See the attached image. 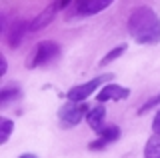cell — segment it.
Here are the masks:
<instances>
[{
    "mask_svg": "<svg viewBox=\"0 0 160 158\" xmlns=\"http://www.w3.org/2000/svg\"><path fill=\"white\" fill-rule=\"evenodd\" d=\"M128 34L134 42L150 46L160 42V16L150 6H136L128 16Z\"/></svg>",
    "mask_w": 160,
    "mask_h": 158,
    "instance_id": "obj_1",
    "label": "cell"
},
{
    "mask_svg": "<svg viewBox=\"0 0 160 158\" xmlns=\"http://www.w3.org/2000/svg\"><path fill=\"white\" fill-rule=\"evenodd\" d=\"M60 54H62V50H60V44L54 42V40H42L40 44H36V50H34V54H30L28 62H26V68H38V66H46V64L54 62L60 58Z\"/></svg>",
    "mask_w": 160,
    "mask_h": 158,
    "instance_id": "obj_2",
    "label": "cell"
},
{
    "mask_svg": "<svg viewBox=\"0 0 160 158\" xmlns=\"http://www.w3.org/2000/svg\"><path fill=\"white\" fill-rule=\"evenodd\" d=\"M90 112V108L86 102H66L64 106H60L58 110V120L62 128H74L76 124H80L82 118H86V114Z\"/></svg>",
    "mask_w": 160,
    "mask_h": 158,
    "instance_id": "obj_3",
    "label": "cell"
},
{
    "mask_svg": "<svg viewBox=\"0 0 160 158\" xmlns=\"http://www.w3.org/2000/svg\"><path fill=\"white\" fill-rule=\"evenodd\" d=\"M110 78H114L112 74H102V76H96V78H92V80L84 82V84L72 86L66 92V98H68V100H72V102H84L90 94H94V92H96L102 84H106Z\"/></svg>",
    "mask_w": 160,
    "mask_h": 158,
    "instance_id": "obj_4",
    "label": "cell"
},
{
    "mask_svg": "<svg viewBox=\"0 0 160 158\" xmlns=\"http://www.w3.org/2000/svg\"><path fill=\"white\" fill-rule=\"evenodd\" d=\"M114 0H74V12L80 16H94L106 10Z\"/></svg>",
    "mask_w": 160,
    "mask_h": 158,
    "instance_id": "obj_5",
    "label": "cell"
},
{
    "mask_svg": "<svg viewBox=\"0 0 160 158\" xmlns=\"http://www.w3.org/2000/svg\"><path fill=\"white\" fill-rule=\"evenodd\" d=\"M26 32H30V22H26L24 18H18V20L12 22L10 30L6 32V40L10 44V48H18L22 38L26 36Z\"/></svg>",
    "mask_w": 160,
    "mask_h": 158,
    "instance_id": "obj_6",
    "label": "cell"
},
{
    "mask_svg": "<svg viewBox=\"0 0 160 158\" xmlns=\"http://www.w3.org/2000/svg\"><path fill=\"white\" fill-rule=\"evenodd\" d=\"M130 96V90L128 88H124V86H120V84H106L102 88V90L96 94V100L100 102V104H104V102H108V100H124V98H128Z\"/></svg>",
    "mask_w": 160,
    "mask_h": 158,
    "instance_id": "obj_7",
    "label": "cell"
},
{
    "mask_svg": "<svg viewBox=\"0 0 160 158\" xmlns=\"http://www.w3.org/2000/svg\"><path fill=\"white\" fill-rule=\"evenodd\" d=\"M56 12H58V6H56V2H52L50 6L44 8L40 14H36V18L30 22V32H38V30H42V28H46L48 24L54 20Z\"/></svg>",
    "mask_w": 160,
    "mask_h": 158,
    "instance_id": "obj_8",
    "label": "cell"
},
{
    "mask_svg": "<svg viewBox=\"0 0 160 158\" xmlns=\"http://www.w3.org/2000/svg\"><path fill=\"white\" fill-rule=\"evenodd\" d=\"M104 118H106V108H104L102 104H98V106H94L92 110L86 114V122H88V126L98 134V132L106 126V124H104Z\"/></svg>",
    "mask_w": 160,
    "mask_h": 158,
    "instance_id": "obj_9",
    "label": "cell"
},
{
    "mask_svg": "<svg viewBox=\"0 0 160 158\" xmlns=\"http://www.w3.org/2000/svg\"><path fill=\"white\" fill-rule=\"evenodd\" d=\"M22 98V90L18 86H4L0 90V108H6L10 102H16Z\"/></svg>",
    "mask_w": 160,
    "mask_h": 158,
    "instance_id": "obj_10",
    "label": "cell"
},
{
    "mask_svg": "<svg viewBox=\"0 0 160 158\" xmlns=\"http://www.w3.org/2000/svg\"><path fill=\"white\" fill-rule=\"evenodd\" d=\"M144 158H160V134H152L144 146Z\"/></svg>",
    "mask_w": 160,
    "mask_h": 158,
    "instance_id": "obj_11",
    "label": "cell"
},
{
    "mask_svg": "<svg viewBox=\"0 0 160 158\" xmlns=\"http://www.w3.org/2000/svg\"><path fill=\"white\" fill-rule=\"evenodd\" d=\"M98 136L102 138V140H106L108 144H110V142H116L118 138H120V128L116 124H106L102 130L98 132Z\"/></svg>",
    "mask_w": 160,
    "mask_h": 158,
    "instance_id": "obj_12",
    "label": "cell"
},
{
    "mask_svg": "<svg viewBox=\"0 0 160 158\" xmlns=\"http://www.w3.org/2000/svg\"><path fill=\"white\" fill-rule=\"evenodd\" d=\"M126 48H128L126 44H118V46H114L112 50H110V52L106 54V56H104L102 60H100V66H108L110 62H114L116 58H120V56H122L124 52H126Z\"/></svg>",
    "mask_w": 160,
    "mask_h": 158,
    "instance_id": "obj_13",
    "label": "cell"
},
{
    "mask_svg": "<svg viewBox=\"0 0 160 158\" xmlns=\"http://www.w3.org/2000/svg\"><path fill=\"white\" fill-rule=\"evenodd\" d=\"M0 130H2V134H0V144H4V142H8L10 134H12V130H14V122L10 120V118L2 116L0 118Z\"/></svg>",
    "mask_w": 160,
    "mask_h": 158,
    "instance_id": "obj_14",
    "label": "cell"
},
{
    "mask_svg": "<svg viewBox=\"0 0 160 158\" xmlns=\"http://www.w3.org/2000/svg\"><path fill=\"white\" fill-rule=\"evenodd\" d=\"M152 108H160V92H158V94H154L152 98H148V100L138 108V116L146 114V112H148V110H152Z\"/></svg>",
    "mask_w": 160,
    "mask_h": 158,
    "instance_id": "obj_15",
    "label": "cell"
},
{
    "mask_svg": "<svg viewBox=\"0 0 160 158\" xmlns=\"http://www.w3.org/2000/svg\"><path fill=\"white\" fill-rule=\"evenodd\" d=\"M106 146H108V142H106V140H102V138L98 136L96 140H92V142L88 144V150H92V152H94V150H102V148H106Z\"/></svg>",
    "mask_w": 160,
    "mask_h": 158,
    "instance_id": "obj_16",
    "label": "cell"
},
{
    "mask_svg": "<svg viewBox=\"0 0 160 158\" xmlns=\"http://www.w3.org/2000/svg\"><path fill=\"white\" fill-rule=\"evenodd\" d=\"M152 130H154V134H160V108L156 110V116L152 120Z\"/></svg>",
    "mask_w": 160,
    "mask_h": 158,
    "instance_id": "obj_17",
    "label": "cell"
},
{
    "mask_svg": "<svg viewBox=\"0 0 160 158\" xmlns=\"http://www.w3.org/2000/svg\"><path fill=\"white\" fill-rule=\"evenodd\" d=\"M56 2V6H58V10H64V8L70 4V0H54Z\"/></svg>",
    "mask_w": 160,
    "mask_h": 158,
    "instance_id": "obj_18",
    "label": "cell"
},
{
    "mask_svg": "<svg viewBox=\"0 0 160 158\" xmlns=\"http://www.w3.org/2000/svg\"><path fill=\"white\" fill-rule=\"evenodd\" d=\"M0 62H2V70H0V74L4 76V74H6V68H8V64H6V58H4V56H0Z\"/></svg>",
    "mask_w": 160,
    "mask_h": 158,
    "instance_id": "obj_19",
    "label": "cell"
},
{
    "mask_svg": "<svg viewBox=\"0 0 160 158\" xmlns=\"http://www.w3.org/2000/svg\"><path fill=\"white\" fill-rule=\"evenodd\" d=\"M18 158H38L36 154H30V152H26V154H20Z\"/></svg>",
    "mask_w": 160,
    "mask_h": 158,
    "instance_id": "obj_20",
    "label": "cell"
}]
</instances>
